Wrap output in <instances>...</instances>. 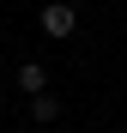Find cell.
Here are the masks:
<instances>
[{"label":"cell","instance_id":"6da1fadb","mask_svg":"<svg viewBox=\"0 0 127 133\" xmlns=\"http://www.w3.org/2000/svg\"><path fill=\"white\" fill-rule=\"evenodd\" d=\"M36 30L49 36V42H67L79 30V6L73 0H42V12H36Z\"/></svg>","mask_w":127,"mask_h":133},{"label":"cell","instance_id":"7a4b0ae2","mask_svg":"<svg viewBox=\"0 0 127 133\" xmlns=\"http://www.w3.org/2000/svg\"><path fill=\"white\" fill-rule=\"evenodd\" d=\"M12 85L24 97H42V91H49V66H42V61H18L12 66Z\"/></svg>","mask_w":127,"mask_h":133},{"label":"cell","instance_id":"3957f363","mask_svg":"<svg viewBox=\"0 0 127 133\" xmlns=\"http://www.w3.org/2000/svg\"><path fill=\"white\" fill-rule=\"evenodd\" d=\"M24 115H30L36 127H55V121H61V97H55V91H42V97H30V109H24Z\"/></svg>","mask_w":127,"mask_h":133},{"label":"cell","instance_id":"277c9868","mask_svg":"<svg viewBox=\"0 0 127 133\" xmlns=\"http://www.w3.org/2000/svg\"><path fill=\"white\" fill-rule=\"evenodd\" d=\"M0 115H6V97H0Z\"/></svg>","mask_w":127,"mask_h":133}]
</instances>
